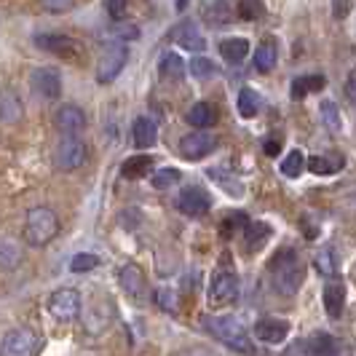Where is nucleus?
Returning a JSON list of instances; mask_svg holds the SVG:
<instances>
[{
  "label": "nucleus",
  "instance_id": "f257e3e1",
  "mask_svg": "<svg viewBox=\"0 0 356 356\" xmlns=\"http://www.w3.org/2000/svg\"><path fill=\"white\" fill-rule=\"evenodd\" d=\"M201 327L212 335L214 340H220L222 346H228L231 351L241 356H266V351H260L254 343H252L250 332L244 330V324L233 316H204Z\"/></svg>",
  "mask_w": 356,
  "mask_h": 356
},
{
  "label": "nucleus",
  "instance_id": "f03ea898",
  "mask_svg": "<svg viewBox=\"0 0 356 356\" xmlns=\"http://www.w3.org/2000/svg\"><path fill=\"white\" fill-rule=\"evenodd\" d=\"M268 270H270V279H273V286H276L279 295H284V298L298 295V289H300V284H303L305 279L303 263H300L298 252L289 250V247L279 250L270 257Z\"/></svg>",
  "mask_w": 356,
  "mask_h": 356
},
{
  "label": "nucleus",
  "instance_id": "7ed1b4c3",
  "mask_svg": "<svg viewBox=\"0 0 356 356\" xmlns=\"http://www.w3.org/2000/svg\"><path fill=\"white\" fill-rule=\"evenodd\" d=\"M59 233V217L49 207H33L24 217V241L30 247H46Z\"/></svg>",
  "mask_w": 356,
  "mask_h": 356
},
{
  "label": "nucleus",
  "instance_id": "20e7f679",
  "mask_svg": "<svg viewBox=\"0 0 356 356\" xmlns=\"http://www.w3.org/2000/svg\"><path fill=\"white\" fill-rule=\"evenodd\" d=\"M126 62H129V46L124 40H113L99 51L97 59V81L99 83H113L121 72H124Z\"/></svg>",
  "mask_w": 356,
  "mask_h": 356
},
{
  "label": "nucleus",
  "instance_id": "39448f33",
  "mask_svg": "<svg viewBox=\"0 0 356 356\" xmlns=\"http://www.w3.org/2000/svg\"><path fill=\"white\" fill-rule=\"evenodd\" d=\"M0 351H3V356H40V351H43V338L38 332H33V330H27V327L8 330L3 335Z\"/></svg>",
  "mask_w": 356,
  "mask_h": 356
},
{
  "label": "nucleus",
  "instance_id": "423d86ee",
  "mask_svg": "<svg viewBox=\"0 0 356 356\" xmlns=\"http://www.w3.org/2000/svg\"><path fill=\"white\" fill-rule=\"evenodd\" d=\"M241 292V282L231 270H217L209 282V305L212 308H228L238 300Z\"/></svg>",
  "mask_w": 356,
  "mask_h": 356
},
{
  "label": "nucleus",
  "instance_id": "0eeeda50",
  "mask_svg": "<svg viewBox=\"0 0 356 356\" xmlns=\"http://www.w3.org/2000/svg\"><path fill=\"white\" fill-rule=\"evenodd\" d=\"M118 284L124 286V292L129 295V300L145 305L150 300V286H147V276L137 263H126L118 270Z\"/></svg>",
  "mask_w": 356,
  "mask_h": 356
},
{
  "label": "nucleus",
  "instance_id": "6e6552de",
  "mask_svg": "<svg viewBox=\"0 0 356 356\" xmlns=\"http://www.w3.org/2000/svg\"><path fill=\"white\" fill-rule=\"evenodd\" d=\"M54 163L59 172H75L86 163V143L78 137H62L54 150Z\"/></svg>",
  "mask_w": 356,
  "mask_h": 356
},
{
  "label": "nucleus",
  "instance_id": "1a4fd4ad",
  "mask_svg": "<svg viewBox=\"0 0 356 356\" xmlns=\"http://www.w3.org/2000/svg\"><path fill=\"white\" fill-rule=\"evenodd\" d=\"M35 43L38 49H43V51L54 54V56H59V59H81V43L70 35H59V33H40L35 35Z\"/></svg>",
  "mask_w": 356,
  "mask_h": 356
},
{
  "label": "nucleus",
  "instance_id": "9d476101",
  "mask_svg": "<svg viewBox=\"0 0 356 356\" xmlns=\"http://www.w3.org/2000/svg\"><path fill=\"white\" fill-rule=\"evenodd\" d=\"M81 295L78 289H56L49 298V311H51L54 319L59 321H72L81 314Z\"/></svg>",
  "mask_w": 356,
  "mask_h": 356
},
{
  "label": "nucleus",
  "instance_id": "9b49d317",
  "mask_svg": "<svg viewBox=\"0 0 356 356\" xmlns=\"http://www.w3.org/2000/svg\"><path fill=\"white\" fill-rule=\"evenodd\" d=\"M217 145V137L209 131H193V134H185L179 140V156L185 161H201L204 156H209Z\"/></svg>",
  "mask_w": 356,
  "mask_h": 356
},
{
  "label": "nucleus",
  "instance_id": "f8f14e48",
  "mask_svg": "<svg viewBox=\"0 0 356 356\" xmlns=\"http://www.w3.org/2000/svg\"><path fill=\"white\" fill-rule=\"evenodd\" d=\"M177 209L185 217H204V214L212 209V198H209V193L204 188L191 185V188H185L177 196Z\"/></svg>",
  "mask_w": 356,
  "mask_h": 356
},
{
  "label": "nucleus",
  "instance_id": "ddd939ff",
  "mask_svg": "<svg viewBox=\"0 0 356 356\" xmlns=\"http://www.w3.org/2000/svg\"><path fill=\"white\" fill-rule=\"evenodd\" d=\"M54 126L65 137H78L86 129V113L78 105H62L54 113Z\"/></svg>",
  "mask_w": 356,
  "mask_h": 356
},
{
  "label": "nucleus",
  "instance_id": "4468645a",
  "mask_svg": "<svg viewBox=\"0 0 356 356\" xmlns=\"http://www.w3.org/2000/svg\"><path fill=\"white\" fill-rule=\"evenodd\" d=\"M30 86H33V91H35L38 97H43V99H56V97L62 94V78H59V72L51 70V67H40V70L33 72Z\"/></svg>",
  "mask_w": 356,
  "mask_h": 356
},
{
  "label": "nucleus",
  "instance_id": "2eb2a0df",
  "mask_svg": "<svg viewBox=\"0 0 356 356\" xmlns=\"http://www.w3.org/2000/svg\"><path fill=\"white\" fill-rule=\"evenodd\" d=\"M169 38L175 43H179L182 49H188V51H204L207 49V38L201 35L196 22H179L177 27L169 33Z\"/></svg>",
  "mask_w": 356,
  "mask_h": 356
},
{
  "label": "nucleus",
  "instance_id": "dca6fc26",
  "mask_svg": "<svg viewBox=\"0 0 356 356\" xmlns=\"http://www.w3.org/2000/svg\"><path fill=\"white\" fill-rule=\"evenodd\" d=\"M289 330H292V324L286 319H260L254 324V335L257 340H263V343H270V346H276V343H284L286 335H289Z\"/></svg>",
  "mask_w": 356,
  "mask_h": 356
},
{
  "label": "nucleus",
  "instance_id": "f3484780",
  "mask_svg": "<svg viewBox=\"0 0 356 356\" xmlns=\"http://www.w3.org/2000/svg\"><path fill=\"white\" fill-rule=\"evenodd\" d=\"M346 346L330 332H316L305 340V354L308 356H343Z\"/></svg>",
  "mask_w": 356,
  "mask_h": 356
},
{
  "label": "nucleus",
  "instance_id": "a211bd4d",
  "mask_svg": "<svg viewBox=\"0 0 356 356\" xmlns=\"http://www.w3.org/2000/svg\"><path fill=\"white\" fill-rule=\"evenodd\" d=\"M201 22L209 27H225L233 22V6L228 0H207L201 6Z\"/></svg>",
  "mask_w": 356,
  "mask_h": 356
},
{
  "label": "nucleus",
  "instance_id": "6ab92c4d",
  "mask_svg": "<svg viewBox=\"0 0 356 356\" xmlns=\"http://www.w3.org/2000/svg\"><path fill=\"white\" fill-rule=\"evenodd\" d=\"M131 140L137 147H153V145L159 143V126L153 118H147V115H140V118H134V124H131Z\"/></svg>",
  "mask_w": 356,
  "mask_h": 356
},
{
  "label": "nucleus",
  "instance_id": "aec40b11",
  "mask_svg": "<svg viewBox=\"0 0 356 356\" xmlns=\"http://www.w3.org/2000/svg\"><path fill=\"white\" fill-rule=\"evenodd\" d=\"M321 300H324V308L330 314V319H340L343 316V308H346V286L340 282H330L321 292Z\"/></svg>",
  "mask_w": 356,
  "mask_h": 356
},
{
  "label": "nucleus",
  "instance_id": "412c9836",
  "mask_svg": "<svg viewBox=\"0 0 356 356\" xmlns=\"http://www.w3.org/2000/svg\"><path fill=\"white\" fill-rule=\"evenodd\" d=\"M343 166H346V159H343L340 153H324V156H314V159H308V169H311L316 177L338 175Z\"/></svg>",
  "mask_w": 356,
  "mask_h": 356
},
{
  "label": "nucleus",
  "instance_id": "4be33fe9",
  "mask_svg": "<svg viewBox=\"0 0 356 356\" xmlns=\"http://www.w3.org/2000/svg\"><path fill=\"white\" fill-rule=\"evenodd\" d=\"M276 59H279V46H276V40L273 38H266L260 46H257V51H254V70L257 72H270L273 70V65H276Z\"/></svg>",
  "mask_w": 356,
  "mask_h": 356
},
{
  "label": "nucleus",
  "instance_id": "5701e85b",
  "mask_svg": "<svg viewBox=\"0 0 356 356\" xmlns=\"http://www.w3.org/2000/svg\"><path fill=\"white\" fill-rule=\"evenodd\" d=\"M220 54H222L225 62L241 65V62L247 59V54H250V40H247V38H225V40L220 43Z\"/></svg>",
  "mask_w": 356,
  "mask_h": 356
},
{
  "label": "nucleus",
  "instance_id": "b1692460",
  "mask_svg": "<svg viewBox=\"0 0 356 356\" xmlns=\"http://www.w3.org/2000/svg\"><path fill=\"white\" fill-rule=\"evenodd\" d=\"M153 172V156H131V159H126L121 163V175L126 179H143L147 177Z\"/></svg>",
  "mask_w": 356,
  "mask_h": 356
},
{
  "label": "nucleus",
  "instance_id": "393cba45",
  "mask_svg": "<svg viewBox=\"0 0 356 356\" xmlns=\"http://www.w3.org/2000/svg\"><path fill=\"white\" fill-rule=\"evenodd\" d=\"M159 72L163 81H182L185 78V62L177 51H166L161 56Z\"/></svg>",
  "mask_w": 356,
  "mask_h": 356
},
{
  "label": "nucleus",
  "instance_id": "a878e982",
  "mask_svg": "<svg viewBox=\"0 0 356 356\" xmlns=\"http://www.w3.org/2000/svg\"><path fill=\"white\" fill-rule=\"evenodd\" d=\"M270 225L268 222H263V220H254V222H247V228H244V241H247V250L254 252L260 250L263 244H266L268 238H270Z\"/></svg>",
  "mask_w": 356,
  "mask_h": 356
},
{
  "label": "nucleus",
  "instance_id": "bb28decb",
  "mask_svg": "<svg viewBox=\"0 0 356 356\" xmlns=\"http://www.w3.org/2000/svg\"><path fill=\"white\" fill-rule=\"evenodd\" d=\"M0 115H3V124H17L24 115V107H22V99L11 89L3 91V99H0Z\"/></svg>",
  "mask_w": 356,
  "mask_h": 356
},
{
  "label": "nucleus",
  "instance_id": "cd10ccee",
  "mask_svg": "<svg viewBox=\"0 0 356 356\" xmlns=\"http://www.w3.org/2000/svg\"><path fill=\"white\" fill-rule=\"evenodd\" d=\"M324 86H327V78L324 75H300V78L292 81L289 94H292V99H303L311 91H321Z\"/></svg>",
  "mask_w": 356,
  "mask_h": 356
},
{
  "label": "nucleus",
  "instance_id": "c85d7f7f",
  "mask_svg": "<svg viewBox=\"0 0 356 356\" xmlns=\"http://www.w3.org/2000/svg\"><path fill=\"white\" fill-rule=\"evenodd\" d=\"M188 124L196 126V129H209V126L217 121V113H214V107L209 102H196V105L188 110Z\"/></svg>",
  "mask_w": 356,
  "mask_h": 356
},
{
  "label": "nucleus",
  "instance_id": "c756f323",
  "mask_svg": "<svg viewBox=\"0 0 356 356\" xmlns=\"http://www.w3.org/2000/svg\"><path fill=\"white\" fill-rule=\"evenodd\" d=\"M314 263H316V270H319L324 279H335V276L340 273V257L332 247H324V250L316 254Z\"/></svg>",
  "mask_w": 356,
  "mask_h": 356
},
{
  "label": "nucleus",
  "instance_id": "7c9ffc66",
  "mask_svg": "<svg viewBox=\"0 0 356 356\" xmlns=\"http://www.w3.org/2000/svg\"><path fill=\"white\" fill-rule=\"evenodd\" d=\"M260 107H263V99H260V94L254 89L244 86V89L238 91V115L241 118H254L260 113Z\"/></svg>",
  "mask_w": 356,
  "mask_h": 356
},
{
  "label": "nucleus",
  "instance_id": "2f4dec72",
  "mask_svg": "<svg viewBox=\"0 0 356 356\" xmlns=\"http://www.w3.org/2000/svg\"><path fill=\"white\" fill-rule=\"evenodd\" d=\"M0 266L6 270H14L17 266H22V244H17L14 238H3V244H0Z\"/></svg>",
  "mask_w": 356,
  "mask_h": 356
},
{
  "label": "nucleus",
  "instance_id": "473e14b6",
  "mask_svg": "<svg viewBox=\"0 0 356 356\" xmlns=\"http://www.w3.org/2000/svg\"><path fill=\"white\" fill-rule=\"evenodd\" d=\"M319 115H321V124L327 126L332 134H338L340 129H343V121H340V110L338 105L332 102V99H324L319 105Z\"/></svg>",
  "mask_w": 356,
  "mask_h": 356
},
{
  "label": "nucleus",
  "instance_id": "72a5a7b5",
  "mask_svg": "<svg viewBox=\"0 0 356 356\" xmlns=\"http://www.w3.org/2000/svg\"><path fill=\"white\" fill-rule=\"evenodd\" d=\"M303 169H305L303 150H289V153H286V159L282 161V175L289 177V179H295V177H300V175H303Z\"/></svg>",
  "mask_w": 356,
  "mask_h": 356
},
{
  "label": "nucleus",
  "instance_id": "f704fd0d",
  "mask_svg": "<svg viewBox=\"0 0 356 356\" xmlns=\"http://www.w3.org/2000/svg\"><path fill=\"white\" fill-rule=\"evenodd\" d=\"M247 222H250V217H247L244 212L225 214V220H222V225H220V233H222V238H233V233L244 231V228H247Z\"/></svg>",
  "mask_w": 356,
  "mask_h": 356
},
{
  "label": "nucleus",
  "instance_id": "c9c22d12",
  "mask_svg": "<svg viewBox=\"0 0 356 356\" xmlns=\"http://www.w3.org/2000/svg\"><path fill=\"white\" fill-rule=\"evenodd\" d=\"M179 179H182L179 169H175V166H166V169H159V172H153L150 182H153V188H156V191H166V188L177 185Z\"/></svg>",
  "mask_w": 356,
  "mask_h": 356
},
{
  "label": "nucleus",
  "instance_id": "e433bc0d",
  "mask_svg": "<svg viewBox=\"0 0 356 356\" xmlns=\"http://www.w3.org/2000/svg\"><path fill=\"white\" fill-rule=\"evenodd\" d=\"M236 14L244 19V22H254V19H260L266 14V6L260 0H238Z\"/></svg>",
  "mask_w": 356,
  "mask_h": 356
},
{
  "label": "nucleus",
  "instance_id": "4c0bfd02",
  "mask_svg": "<svg viewBox=\"0 0 356 356\" xmlns=\"http://www.w3.org/2000/svg\"><path fill=\"white\" fill-rule=\"evenodd\" d=\"M97 266H99V257L91 254V252H81V254H75L70 260L72 273H89V270H94Z\"/></svg>",
  "mask_w": 356,
  "mask_h": 356
},
{
  "label": "nucleus",
  "instance_id": "58836bf2",
  "mask_svg": "<svg viewBox=\"0 0 356 356\" xmlns=\"http://www.w3.org/2000/svg\"><path fill=\"white\" fill-rule=\"evenodd\" d=\"M156 303L166 314H175L177 311V292H175V286H159L156 289Z\"/></svg>",
  "mask_w": 356,
  "mask_h": 356
},
{
  "label": "nucleus",
  "instance_id": "ea45409f",
  "mask_svg": "<svg viewBox=\"0 0 356 356\" xmlns=\"http://www.w3.org/2000/svg\"><path fill=\"white\" fill-rule=\"evenodd\" d=\"M209 177H212L217 185H222V188L228 191V196H244V185H241V182H231L233 177L222 175L220 169H209Z\"/></svg>",
  "mask_w": 356,
  "mask_h": 356
},
{
  "label": "nucleus",
  "instance_id": "a19ab883",
  "mask_svg": "<svg viewBox=\"0 0 356 356\" xmlns=\"http://www.w3.org/2000/svg\"><path fill=\"white\" fill-rule=\"evenodd\" d=\"M188 70H191V75L193 78H209V75H214L217 72V67H214V62H209L207 56H193V62L188 65Z\"/></svg>",
  "mask_w": 356,
  "mask_h": 356
},
{
  "label": "nucleus",
  "instance_id": "79ce46f5",
  "mask_svg": "<svg viewBox=\"0 0 356 356\" xmlns=\"http://www.w3.org/2000/svg\"><path fill=\"white\" fill-rule=\"evenodd\" d=\"M113 33L118 35V40H134V38H140V27L137 24H131V22H121V19H115V24H113Z\"/></svg>",
  "mask_w": 356,
  "mask_h": 356
},
{
  "label": "nucleus",
  "instance_id": "37998d69",
  "mask_svg": "<svg viewBox=\"0 0 356 356\" xmlns=\"http://www.w3.org/2000/svg\"><path fill=\"white\" fill-rule=\"evenodd\" d=\"M75 6V0H40V8L46 14H65Z\"/></svg>",
  "mask_w": 356,
  "mask_h": 356
},
{
  "label": "nucleus",
  "instance_id": "c03bdc74",
  "mask_svg": "<svg viewBox=\"0 0 356 356\" xmlns=\"http://www.w3.org/2000/svg\"><path fill=\"white\" fill-rule=\"evenodd\" d=\"M126 6H129V0H105L107 14H110L113 19H121V17H124Z\"/></svg>",
  "mask_w": 356,
  "mask_h": 356
},
{
  "label": "nucleus",
  "instance_id": "a18cd8bd",
  "mask_svg": "<svg viewBox=\"0 0 356 356\" xmlns=\"http://www.w3.org/2000/svg\"><path fill=\"white\" fill-rule=\"evenodd\" d=\"M263 150H266L270 159H276V156H279V150H282V140H279V137H270V140H266Z\"/></svg>",
  "mask_w": 356,
  "mask_h": 356
},
{
  "label": "nucleus",
  "instance_id": "49530a36",
  "mask_svg": "<svg viewBox=\"0 0 356 356\" xmlns=\"http://www.w3.org/2000/svg\"><path fill=\"white\" fill-rule=\"evenodd\" d=\"M346 97L356 105V70L348 72V81H346Z\"/></svg>",
  "mask_w": 356,
  "mask_h": 356
},
{
  "label": "nucleus",
  "instance_id": "de8ad7c7",
  "mask_svg": "<svg viewBox=\"0 0 356 356\" xmlns=\"http://www.w3.org/2000/svg\"><path fill=\"white\" fill-rule=\"evenodd\" d=\"M175 356H217V354L207 351V348H185V351H177Z\"/></svg>",
  "mask_w": 356,
  "mask_h": 356
},
{
  "label": "nucleus",
  "instance_id": "09e8293b",
  "mask_svg": "<svg viewBox=\"0 0 356 356\" xmlns=\"http://www.w3.org/2000/svg\"><path fill=\"white\" fill-rule=\"evenodd\" d=\"M185 6H188V0H177V8H179V11H182Z\"/></svg>",
  "mask_w": 356,
  "mask_h": 356
}]
</instances>
